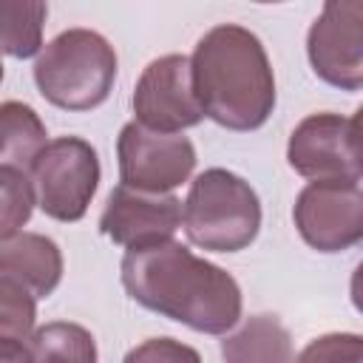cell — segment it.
<instances>
[{"label":"cell","instance_id":"cell-19","mask_svg":"<svg viewBox=\"0 0 363 363\" xmlns=\"http://www.w3.org/2000/svg\"><path fill=\"white\" fill-rule=\"evenodd\" d=\"M295 363H363V340L352 332L323 335L306 343Z\"/></svg>","mask_w":363,"mask_h":363},{"label":"cell","instance_id":"cell-22","mask_svg":"<svg viewBox=\"0 0 363 363\" xmlns=\"http://www.w3.org/2000/svg\"><path fill=\"white\" fill-rule=\"evenodd\" d=\"M0 79H3V62H0Z\"/></svg>","mask_w":363,"mask_h":363},{"label":"cell","instance_id":"cell-16","mask_svg":"<svg viewBox=\"0 0 363 363\" xmlns=\"http://www.w3.org/2000/svg\"><path fill=\"white\" fill-rule=\"evenodd\" d=\"M45 3H0V51L26 60L43 51Z\"/></svg>","mask_w":363,"mask_h":363},{"label":"cell","instance_id":"cell-8","mask_svg":"<svg viewBox=\"0 0 363 363\" xmlns=\"http://www.w3.org/2000/svg\"><path fill=\"white\" fill-rule=\"evenodd\" d=\"M301 238L318 252H340L363 238L360 182H309L292 210Z\"/></svg>","mask_w":363,"mask_h":363},{"label":"cell","instance_id":"cell-13","mask_svg":"<svg viewBox=\"0 0 363 363\" xmlns=\"http://www.w3.org/2000/svg\"><path fill=\"white\" fill-rule=\"evenodd\" d=\"M224 363H295L286 326L275 315H252L244 326L221 340Z\"/></svg>","mask_w":363,"mask_h":363},{"label":"cell","instance_id":"cell-14","mask_svg":"<svg viewBox=\"0 0 363 363\" xmlns=\"http://www.w3.org/2000/svg\"><path fill=\"white\" fill-rule=\"evenodd\" d=\"M48 145V133L37 111L26 102H0V167L28 173Z\"/></svg>","mask_w":363,"mask_h":363},{"label":"cell","instance_id":"cell-21","mask_svg":"<svg viewBox=\"0 0 363 363\" xmlns=\"http://www.w3.org/2000/svg\"><path fill=\"white\" fill-rule=\"evenodd\" d=\"M0 363H31V352L23 340L0 337Z\"/></svg>","mask_w":363,"mask_h":363},{"label":"cell","instance_id":"cell-4","mask_svg":"<svg viewBox=\"0 0 363 363\" xmlns=\"http://www.w3.org/2000/svg\"><path fill=\"white\" fill-rule=\"evenodd\" d=\"M182 221L190 244L210 252H238L258 235L261 201L250 182L224 167H210L193 179Z\"/></svg>","mask_w":363,"mask_h":363},{"label":"cell","instance_id":"cell-2","mask_svg":"<svg viewBox=\"0 0 363 363\" xmlns=\"http://www.w3.org/2000/svg\"><path fill=\"white\" fill-rule=\"evenodd\" d=\"M201 113L230 130L261 128L275 108V77L261 40L235 23L210 28L190 57Z\"/></svg>","mask_w":363,"mask_h":363},{"label":"cell","instance_id":"cell-7","mask_svg":"<svg viewBox=\"0 0 363 363\" xmlns=\"http://www.w3.org/2000/svg\"><path fill=\"white\" fill-rule=\"evenodd\" d=\"M119 179L130 190L170 193L190 179L196 147L182 133H156L139 122H128L116 139Z\"/></svg>","mask_w":363,"mask_h":363},{"label":"cell","instance_id":"cell-11","mask_svg":"<svg viewBox=\"0 0 363 363\" xmlns=\"http://www.w3.org/2000/svg\"><path fill=\"white\" fill-rule=\"evenodd\" d=\"M182 224V201L170 193H142L116 184L99 216V230L128 250L170 241Z\"/></svg>","mask_w":363,"mask_h":363},{"label":"cell","instance_id":"cell-3","mask_svg":"<svg viewBox=\"0 0 363 363\" xmlns=\"http://www.w3.org/2000/svg\"><path fill=\"white\" fill-rule=\"evenodd\" d=\"M116 79L113 45L91 28L57 34L34 62L40 94L62 111H91L102 105Z\"/></svg>","mask_w":363,"mask_h":363},{"label":"cell","instance_id":"cell-12","mask_svg":"<svg viewBox=\"0 0 363 363\" xmlns=\"http://www.w3.org/2000/svg\"><path fill=\"white\" fill-rule=\"evenodd\" d=\"M0 278L20 284L34 298H48L62 278V252L48 235L17 233L0 241Z\"/></svg>","mask_w":363,"mask_h":363},{"label":"cell","instance_id":"cell-9","mask_svg":"<svg viewBox=\"0 0 363 363\" xmlns=\"http://www.w3.org/2000/svg\"><path fill=\"white\" fill-rule=\"evenodd\" d=\"M136 122L156 133H182L201 122V105L193 91L190 57L164 54L142 71L133 88Z\"/></svg>","mask_w":363,"mask_h":363},{"label":"cell","instance_id":"cell-10","mask_svg":"<svg viewBox=\"0 0 363 363\" xmlns=\"http://www.w3.org/2000/svg\"><path fill=\"white\" fill-rule=\"evenodd\" d=\"M312 71L343 91L363 85V3L329 0L306 37Z\"/></svg>","mask_w":363,"mask_h":363},{"label":"cell","instance_id":"cell-5","mask_svg":"<svg viewBox=\"0 0 363 363\" xmlns=\"http://www.w3.org/2000/svg\"><path fill=\"white\" fill-rule=\"evenodd\" d=\"M37 204L57 221H79L99 184L96 150L79 136L51 139L31 164Z\"/></svg>","mask_w":363,"mask_h":363},{"label":"cell","instance_id":"cell-1","mask_svg":"<svg viewBox=\"0 0 363 363\" xmlns=\"http://www.w3.org/2000/svg\"><path fill=\"white\" fill-rule=\"evenodd\" d=\"M122 284L145 309L204 335H224L241 318L235 278L173 238L128 250L122 258Z\"/></svg>","mask_w":363,"mask_h":363},{"label":"cell","instance_id":"cell-18","mask_svg":"<svg viewBox=\"0 0 363 363\" xmlns=\"http://www.w3.org/2000/svg\"><path fill=\"white\" fill-rule=\"evenodd\" d=\"M37 298L26 292L20 284L0 278V337L26 340L34 332L37 320Z\"/></svg>","mask_w":363,"mask_h":363},{"label":"cell","instance_id":"cell-15","mask_svg":"<svg viewBox=\"0 0 363 363\" xmlns=\"http://www.w3.org/2000/svg\"><path fill=\"white\" fill-rule=\"evenodd\" d=\"M31 363H96L94 335L71 320H54L31 332Z\"/></svg>","mask_w":363,"mask_h":363},{"label":"cell","instance_id":"cell-6","mask_svg":"<svg viewBox=\"0 0 363 363\" xmlns=\"http://www.w3.org/2000/svg\"><path fill=\"white\" fill-rule=\"evenodd\" d=\"M286 159L295 173L312 182H360V111L301 119L289 136Z\"/></svg>","mask_w":363,"mask_h":363},{"label":"cell","instance_id":"cell-20","mask_svg":"<svg viewBox=\"0 0 363 363\" xmlns=\"http://www.w3.org/2000/svg\"><path fill=\"white\" fill-rule=\"evenodd\" d=\"M122 363H201L199 352L173 337H150L130 349Z\"/></svg>","mask_w":363,"mask_h":363},{"label":"cell","instance_id":"cell-17","mask_svg":"<svg viewBox=\"0 0 363 363\" xmlns=\"http://www.w3.org/2000/svg\"><path fill=\"white\" fill-rule=\"evenodd\" d=\"M37 204L34 187L23 170L0 167V241L17 235L28 224Z\"/></svg>","mask_w":363,"mask_h":363}]
</instances>
